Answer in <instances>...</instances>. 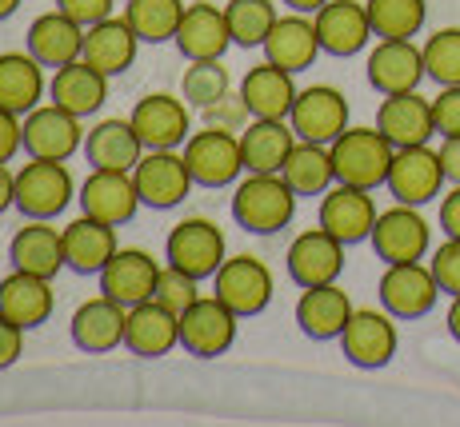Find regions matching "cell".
I'll use <instances>...</instances> for the list:
<instances>
[{"instance_id":"obj_29","label":"cell","mask_w":460,"mask_h":427,"mask_svg":"<svg viewBox=\"0 0 460 427\" xmlns=\"http://www.w3.org/2000/svg\"><path fill=\"white\" fill-rule=\"evenodd\" d=\"M293 76L296 73L272 65V60L249 68L244 80H241V96H244V104H249L252 117H261V120H288V112H293V104H296V92H300Z\"/></svg>"},{"instance_id":"obj_56","label":"cell","mask_w":460,"mask_h":427,"mask_svg":"<svg viewBox=\"0 0 460 427\" xmlns=\"http://www.w3.org/2000/svg\"><path fill=\"white\" fill-rule=\"evenodd\" d=\"M16 8H21V0H0V21H8Z\"/></svg>"},{"instance_id":"obj_47","label":"cell","mask_w":460,"mask_h":427,"mask_svg":"<svg viewBox=\"0 0 460 427\" xmlns=\"http://www.w3.org/2000/svg\"><path fill=\"white\" fill-rule=\"evenodd\" d=\"M432 120H437V136H460V84L440 88L432 96Z\"/></svg>"},{"instance_id":"obj_48","label":"cell","mask_w":460,"mask_h":427,"mask_svg":"<svg viewBox=\"0 0 460 427\" xmlns=\"http://www.w3.org/2000/svg\"><path fill=\"white\" fill-rule=\"evenodd\" d=\"M16 152H24V117L0 109V164H13Z\"/></svg>"},{"instance_id":"obj_45","label":"cell","mask_w":460,"mask_h":427,"mask_svg":"<svg viewBox=\"0 0 460 427\" xmlns=\"http://www.w3.org/2000/svg\"><path fill=\"white\" fill-rule=\"evenodd\" d=\"M429 268H432V275H437V283H440L445 296H460V236H448L445 244L432 252Z\"/></svg>"},{"instance_id":"obj_7","label":"cell","mask_w":460,"mask_h":427,"mask_svg":"<svg viewBox=\"0 0 460 427\" xmlns=\"http://www.w3.org/2000/svg\"><path fill=\"white\" fill-rule=\"evenodd\" d=\"M272 292H277V283H272L269 264H264L261 256H249V252L228 256V260L217 268V275H212V296L225 300L241 319L261 316V311L272 304Z\"/></svg>"},{"instance_id":"obj_54","label":"cell","mask_w":460,"mask_h":427,"mask_svg":"<svg viewBox=\"0 0 460 427\" xmlns=\"http://www.w3.org/2000/svg\"><path fill=\"white\" fill-rule=\"evenodd\" d=\"M448 336L460 344V296H453V304H448Z\"/></svg>"},{"instance_id":"obj_52","label":"cell","mask_w":460,"mask_h":427,"mask_svg":"<svg viewBox=\"0 0 460 427\" xmlns=\"http://www.w3.org/2000/svg\"><path fill=\"white\" fill-rule=\"evenodd\" d=\"M437 152H440V164H445L448 184H460V136H445V144Z\"/></svg>"},{"instance_id":"obj_30","label":"cell","mask_w":460,"mask_h":427,"mask_svg":"<svg viewBox=\"0 0 460 427\" xmlns=\"http://www.w3.org/2000/svg\"><path fill=\"white\" fill-rule=\"evenodd\" d=\"M49 100L84 120V117H93V112H101L104 100H109V76H104L101 68H93L88 60H73V65L52 73Z\"/></svg>"},{"instance_id":"obj_53","label":"cell","mask_w":460,"mask_h":427,"mask_svg":"<svg viewBox=\"0 0 460 427\" xmlns=\"http://www.w3.org/2000/svg\"><path fill=\"white\" fill-rule=\"evenodd\" d=\"M8 208H16V172L8 164H0V216Z\"/></svg>"},{"instance_id":"obj_15","label":"cell","mask_w":460,"mask_h":427,"mask_svg":"<svg viewBox=\"0 0 460 427\" xmlns=\"http://www.w3.org/2000/svg\"><path fill=\"white\" fill-rule=\"evenodd\" d=\"M344 248L332 232H324L321 224L300 232L293 244H288V256H285V268H288V280L296 288H316V283H336L344 272Z\"/></svg>"},{"instance_id":"obj_41","label":"cell","mask_w":460,"mask_h":427,"mask_svg":"<svg viewBox=\"0 0 460 427\" xmlns=\"http://www.w3.org/2000/svg\"><path fill=\"white\" fill-rule=\"evenodd\" d=\"M225 16H228L233 44H241V48H261L280 13H277V4H272V0H228Z\"/></svg>"},{"instance_id":"obj_9","label":"cell","mask_w":460,"mask_h":427,"mask_svg":"<svg viewBox=\"0 0 460 427\" xmlns=\"http://www.w3.org/2000/svg\"><path fill=\"white\" fill-rule=\"evenodd\" d=\"M236 324L241 316L225 300L200 296L197 304L181 311V348L197 360H217L236 344Z\"/></svg>"},{"instance_id":"obj_32","label":"cell","mask_w":460,"mask_h":427,"mask_svg":"<svg viewBox=\"0 0 460 427\" xmlns=\"http://www.w3.org/2000/svg\"><path fill=\"white\" fill-rule=\"evenodd\" d=\"M8 260H13V268L52 280L60 268H68L65 264V228H52L49 220H29V224L13 236V244H8Z\"/></svg>"},{"instance_id":"obj_55","label":"cell","mask_w":460,"mask_h":427,"mask_svg":"<svg viewBox=\"0 0 460 427\" xmlns=\"http://www.w3.org/2000/svg\"><path fill=\"white\" fill-rule=\"evenodd\" d=\"M285 4L293 8V13H308V16H313L316 8H324V4H329V0H285Z\"/></svg>"},{"instance_id":"obj_27","label":"cell","mask_w":460,"mask_h":427,"mask_svg":"<svg viewBox=\"0 0 460 427\" xmlns=\"http://www.w3.org/2000/svg\"><path fill=\"white\" fill-rule=\"evenodd\" d=\"M352 316V296L341 283H316V288H300L296 300V324L308 340H341L344 324Z\"/></svg>"},{"instance_id":"obj_46","label":"cell","mask_w":460,"mask_h":427,"mask_svg":"<svg viewBox=\"0 0 460 427\" xmlns=\"http://www.w3.org/2000/svg\"><path fill=\"white\" fill-rule=\"evenodd\" d=\"M205 120H208V124H217V128H233V132H241L244 124L252 120V112H249V104H244V96H241V92H228V96H220L217 104H208V109H205Z\"/></svg>"},{"instance_id":"obj_35","label":"cell","mask_w":460,"mask_h":427,"mask_svg":"<svg viewBox=\"0 0 460 427\" xmlns=\"http://www.w3.org/2000/svg\"><path fill=\"white\" fill-rule=\"evenodd\" d=\"M44 92H49V80L32 52H0V109L29 117Z\"/></svg>"},{"instance_id":"obj_28","label":"cell","mask_w":460,"mask_h":427,"mask_svg":"<svg viewBox=\"0 0 460 427\" xmlns=\"http://www.w3.org/2000/svg\"><path fill=\"white\" fill-rule=\"evenodd\" d=\"M264 60L272 65L288 68V73H305L313 68V60L321 57V37H316V24L308 13H288V16H277L272 32L264 37Z\"/></svg>"},{"instance_id":"obj_4","label":"cell","mask_w":460,"mask_h":427,"mask_svg":"<svg viewBox=\"0 0 460 427\" xmlns=\"http://www.w3.org/2000/svg\"><path fill=\"white\" fill-rule=\"evenodd\" d=\"M184 160H189V172L200 188H228L244 176L241 132L208 124L205 132H192L184 140Z\"/></svg>"},{"instance_id":"obj_25","label":"cell","mask_w":460,"mask_h":427,"mask_svg":"<svg viewBox=\"0 0 460 427\" xmlns=\"http://www.w3.org/2000/svg\"><path fill=\"white\" fill-rule=\"evenodd\" d=\"M376 128L393 140V148H412L429 144L437 136V120H432V100L412 88V92H393L380 100L376 109Z\"/></svg>"},{"instance_id":"obj_3","label":"cell","mask_w":460,"mask_h":427,"mask_svg":"<svg viewBox=\"0 0 460 427\" xmlns=\"http://www.w3.org/2000/svg\"><path fill=\"white\" fill-rule=\"evenodd\" d=\"M76 200V184L65 160H32L16 172V208L24 220H57Z\"/></svg>"},{"instance_id":"obj_24","label":"cell","mask_w":460,"mask_h":427,"mask_svg":"<svg viewBox=\"0 0 460 427\" xmlns=\"http://www.w3.org/2000/svg\"><path fill=\"white\" fill-rule=\"evenodd\" d=\"M125 348L140 360H161L172 348H181V316L156 300L132 304L125 324Z\"/></svg>"},{"instance_id":"obj_16","label":"cell","mask_w":460,"mask_h":427,"mask_svg":"<svg viewBox=\"0 0 460 427\" xmlns=\"http://www.w3.org/2000/svg\"><path fill=\"white\" fill-rule=\"evenodd\" d=\"M76 200H81L84 216H96L112 228L128 224V220L140 212L137 180H132V172H117V168H93V172L84 176Z\"/></svg>"},{"instance_id":"obj_6","label":"cell","mask_w":460,"mask_h":427,"mask_svg":"<svg viewBox=\"0 0 460 427\" xmlns=\"http://www.w3.org/2000/svg\"><path fill=\"white\" fill-rule=\"evenodd\" d=\"M164 260L172 268L197 275V280H212L217 268L228 260L225 232L220 224H212L208 216H189L181 224H172V232L164 240Z\"/></svg>"},{"instance_id":"obj_39","label":"cell","mask_w":460,"mask_h":427,"mask_svg":"<svg viewBox=\"0 0 460 427\" xmlns=\"http://www.w3.org/2000/svg\"><path fill=\"white\" fill-rule=\"evenodd\" d=\"M184 8V0H125V21L145 44H164L176 40Z\"/></svg>"},{"instance_id":"obj_42","label":"cell","mask_w":460,"mask_h":427,"mask_svg":"<svg viewBox=\"0 0 460 427\" xmlns=\"http://www.w3.org/2000/svg\"><path fill=\"white\" fill-rule=\"evenodd\" d=\"M228 92H233V76H228V68L220 60H189V68L181 76V96L192 109L205 112L208 104H217Z\"/></svg>"},{"instance_id":"obj_22","label":"cell","mask_w":460,"mask_h":427,"mask_svg":"<svg viewBox=\"0 0 460 427\" xmlns=\"http://www.w3.org/2000/svg\"><path fill=\"white\" fill-rule=\"evenodd\" d=\"M176 48L184 60H220L233 48V32H228L225 8H217L212 0H192L181 16L176 29Z\"/></svg>"},{"instance_id":"obj_1","label":"cell","mask_w":460,"mask_h":427,"mask_svg":"<svg viewBox=\"0 0 460 427\" xmlns=\"http://www.w3.org/2000/svg\"><path fill=\"white\" fill-rule=\"evenodd\" d=\"M296 200L280 172H244L233 188V220L252 236H272L293 224Z\"/></svg>"},{"instance_id":"obj_51","label":"cell","mask_w":460,"mask_h":427,"mask_svg":"<svg viewBox=\"0 0 460 427\" xmlns=\"http://www.w3.org/2000/svg\"><path fill=\"white\" fill-rule=\"evenodd\" d=\"M440 228H445V236H460V184H453L440 200Z\"/></svg>"},{"instance_id":"obj_14","label":"cell","mask_w":460,"mask_h":427,"mask_svg":"<svg viewBox=\"0 0 460 427\" xmlns=\"http://www.w3.org/2000/svg\"><path fill=\"white\" fill-rule=\"evenodd\" d=\"M88 132L81 128V117H73L60 104H37L24 117V152L32 160H68L84 148Z\"/></svg>"},{"instance_id":"obj_11","label":"cell","mask_w":460,"mask_h":427,"mask_svg":"<svg viewBox=\"0 0 460 427\" xmlns=\"http://www.w3.org/2000/svg\"><path fill=\"white\" fill-rule=\"evenodd\" d=\"M373 252L385 264H409V260H424L432 248V228L412 204H393L388 212L376 216V228L368 236Z\"/></svg>"},{"instance_id":"obj_20","label":"cell","mask_w":460,"mask_h":427,"mask_svg":"<svg viewBox=\"0 0 460 427\" xmlns=\"http://www.w3.org/2000/svg\"><path fill=\"white\" fill-rule=\"evenodd\" d=\"M125 324H128V308L101 296L84 300L81 308L73 311L68 319V332H73V344L88 355H104V352H117L125 344Z\"/></svg>"},{"instance_id":"obj_8","label":"cell","mask_w":460,"mask_h":427,"mask_svg":"<svg viewBox=\"0 0 460 427\" xmlns=\"http://www.w3.org/2000/svg\"><path fill=\"white\" fill-rule=\"evenodd\" d=\"M393 311L385 308H352L349 324L341 332V348H344V360L352 368H365V371H376L385 363H393L396 348H401V336H396V324H393Z\"/></svg>"},{"instance_id":"obj_5","label":"cell","mask_w":460,"mask_h":427,"mask_svg":"<svg viewBox=\"0 0 460 427\" xmlns=\"http://www.w3.org/2000/svg\"><path fill=\"white\" fill-rule=\"evenodd\" d=\"M132 180H137L140 204L156 212L181 208L189 200L192 184H197L189 172V160H184V152H176V148H148L137 160V168H132Z\"/></svg>"},{"instance_id":"obj_44","label":"cell","mask_w":460,"mask_h":427,"mask_svg":"<svg viewBox=\"0 0 460 427\" xmlns=\"http://www.w3.org/2000/svg\"><path fill=\"white\" fill-rule=\"evenodd\" d=\"M197 275H189V272H181V268H172V264H164L161 268V280H156V292H153V300L156 304H164V308H172L176 316H181L189 304H197L200 300V292H197Z\"/></svg>"},{"instance_id":"obj_36","label":"cell","mask_w":460,"mask_h":427,"mask_svg":"<svg viewBox=\"0 0 460 427\" xmlns=\"http://www.w3.org/2000/svg\"><path fill=\"white\" fill-rule=\"evenodd\" d=\"M145 140H140V132L132 128V120H101L96 128H88L84 136V156L93 168H117V172H132L137 168V160L145 156Z\"/></svg>"},{"instance_id":"obj_31","label":"cell","mask_w":460,"mask_h":427,"mask_svg":"<svg viewBox=\"0 0 460 427\" xmlns=\"http://www.w3.org/2000/svg\"><path fill=\"white\" fill-rule=\"evenodd\" d=\"M29 52L40 60L44 68H65L73 60H81L84 52V24H76L68 13H40L29 24Z\"/></svg>"},{"instance_id":"obj_34","label":"cell","mask_w":460,"mask_h":427,"mask_svg":"<svg viewBox=\"0 0 460 427\" xmlns=\"http://www.w3.org/2000/svg\"><path fill=\"white\" fill-rule=\"evenodd\" d=\"M117 256V228L96 216H81L65 224V264L76 275H101L104 264Z\"/></svg>"},{"instance_id":"obj_13","label":"cell","mask_w":460,"mask_h":427,"mask_svg":"<svg viewBox=\"0 0 460 427\" xmlns=\"http://www.w3.org/2000/svg\"><path fill=\"white\" fill-rule=\"evenodd\" d=\"M288 124H293L296 140L332 144V140L349 128V100H344V92L332 84L300 88L293 112H288Z\"/></svg>"},{"instance_id":"obj_23","label":"cell","mask_w":460,"mask_h":427,"mask_svg":"<svg viewBox=\"0 0 460 427\" xmlns=\"http://www.w3.org/2000/svg\"><path fill=\"white\" fill-rule=\"evenodd\" d=\"M424 76H429L424 48H417L412 40H376V48L368 52V84L380 96L412 92V88H420Z\"/></svg>"},{"instance_id":"obj_21","label":"cell","mask_w":460,"mask_h":427,"mask_svg":"<svg viewBox=\"0 0 460 427\" xmlns=\"http://www.w3.org/2000/svg\"><path fill=\"white\" fill-rule=\"evenodd\" d=\"M313 24L329 57H357L373 40V21H368L365 0H329L313 13Z\"/></svg>"},{"instance_id":"obj_17","label":"cell","mask_w":460,"mask_h":427,"mask_svg":"<svg viewBox=\"0 0 460 427\" xmlns=\"http://www.w3.org/2000/svg\"><path fill=\"white\" fill-rule=\"evenodd\" d=\"M192 104L172 92H148L132 109V128L140 132L145 148H181L192 136Z\"/></svg>"},{"instance_id":"obj_33","label":"cell","mask_w":460,"mask_h":427,"mask_svg":"<svg viewBox=\"0 0 460 427\" xmlns=\"http://www.w3.org/2000/svg\"><path fill=\"white\" fill-rule=\"evenodd\" d=\"M0 316H8L13 324H21L24 332L49 324V316H52V280L13 268L4 280H0Z\"/></svg>"},{"instance_id":"obj_12","label":"cell","mask_w":460,"mask_h":427,"mask_svg":"<svg viewBox=\"0 0 460 427\" xmlns=\"http://www.w3.org/2000/svg\"><path fill=\"white\" fill-rule=\"evenodd\" d=\"M445 164H440V152L429 144H412V148H396L393 168H388V180L385 188L393 192L396 204H420L437 200L440 188H445Z\"/></svg>"},{"instance_id":"obj_18","label":"cell","mask_w":460,"mask_h":427,"mask_svg":"<svg viewBox=\"0 0 460 427\" xmlns=\"http://www.w3.org/2000/svg\"><path fill=\"white\" fill-rule=\"evenodd\" d=\"M376 200L368 188L357 184H341L336 180L329 192L321 196V228L332 232L341 244H360V240L373 236L376 228Z\"/></svg>"},{"instance_id":"obj_10","label":"cell","mask_w":460,"mask_h":427,"mask_svg":"<svg viewBox=\"0 0 460 427\" xmlns=\"http://www.w3.org/2000/svg\"><path fill=\"white\" fill-rule=\"evenodd\" d=\"M440 296H445V292H440L429 264H420V260L385 264V275H380V308L393 311L396 319L429 316Z\"/></svg>"},{"instance_id":"obj_26","label":"cell","mask_w":460,"mask_h":427,"mask_svg":"<svg viewBox=\"0 0 460 427\" xmlns=\"http://www.w3.org/2000/svg\"><path fill=\"white\" fill-rule=\"evenodd\" d=\"M140 44H145V40L132 32V24L125 21V13H120V16H104L101 24H88V29H84L81 60H88L93 68H101L104 76H120V73H128V68H132Z\"/></svg>"},{"instance_id":"obj_43","label":"cell","mask_w":460,"mask_h":427,"mask_svg":"<svg viewBox=\"0 0 460 427\" xmlns=\"http://www.w3.org/2000/svg\"><path fill=\"white\" fill-rule=\"evenodd\" d=\"M420 48L429 80H437L440 88L460 84V29H437Z\"/></svg>"},{"instance_id":"obj_40","label":"cell","mask_w":460,"mask_h":427,"mask_svg":"<svg viewBox=\"0 0 460 427\" xmlns=\"http://www.w3.org/2000/svg\"><path fill=\"white\" fill-rule=\"evenodd\" d=\"M373 37L380 40H412L424 29L429 4L424 0H365Z\"/></svg>"},{"instance_id":"obj_19","label":"cell","mask_w":460,"mask_h":427,"mask_svg":"<svg viewBox=\"0 0 460 427\" xmlns=\"http://www.w3.org/2000/svg\"><path fill=\"white\" fill-rule=\"evenodd\" d=\"M156 280H161V260H153L145 248H117V256L101 268V292L125 308L153 300Z\"/></svg>"},{"instance_id":"obj_2","label":"cell","mask_w":460,"mask_h":427,"mask_svg":"<svg viewBox=\"0 0 460 427\" xmlns=\"http://www.w3.org/2000/svg\"><path fill=\"white\" fill-rule=\"evenodd\" d=\"M332 168L341 184H357V188L376 192L388 180V168H393V140L380 128H344L332 140Z\"/></svg>"},{"instance_id":"obj_49","label":"cell","mask_w":460,"mask_h":427,"mask_svg":"<svg viewBox=\"0 0 460 427\" xmlns=\"http://www.w3.org/2000/svg\"><path fill=\"white\" fill-rule=\"evenodd\" d=\"M112 4H117V0H57V8L60 13H68L73 16L76 24H101L104 16H112Z\"/></svg>"},{"instance_id":"obj_50","label":"cell","mask_w":460,"mask_h":427,"mask_svg":"<svg viewBox=\"0 0 460 427\" xmlns=\"http://www.w3.org/2000/svg\"><path fill=\"white\" fill-rule=\"evenodd\" d=\"M21 355H24V327L13 324L8 316H0V371L13 368Z\"/></svg>"},{"instance_id":"obj_38","label":"cell","mask_w":460,"mask_h":427,"mask_svg":"<svg viewBox=\"0 0 460 427\" xmlns=\"http://www.w3.org/2000/svg\"><path fill=\"white\" fill-rule=\"evenodd\" d=\"M280 176H285L288 188H293L296 196H324L336 184L332 148L329 144H313V140H296V148L288 152Z\"/></svg>"},{"instance_id":"obj_37","label":"cell","mask_w":460,"mask_h":427,"mask_svg":"<svg viewBox=\"0 0 460 427\" xmlns=\"http://www.w3.org/2000/svg\"><path fill=\"white\" fill-rule=\"evenodd\" d=\"M293 148H296V132H293V124H288V120H261V117H252L241 128L244 172H280Z\"/></svg>"}]
</instances>
